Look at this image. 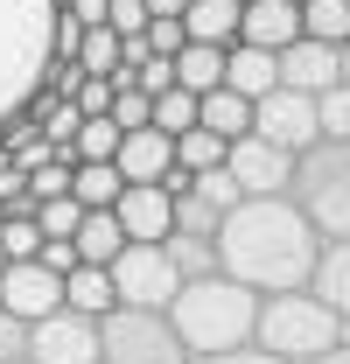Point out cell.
Returning <instances> with one entry per match:
<instances>
[{"label": "cell", "mask_w": 350, "mask_h": 364, "mask_svg": "<svg viewBox=\"0 0 350 364\" xmlns=\"http://www.w3.org/2000/svg\"><path fill=\"white\" fill-rule=\"evenodd\" d=\"M224 85L238 91V98H266V91L280 85V56L260 43H231L224 49Z\"/></svg>", "instance_id": "16"}, {"label": "cell", "mask_w": 350, "mask_h": 364, "mask_svg": "<svg viewBox=\"0 0 350 364\" xmlns=\"http://www.w3.org/2000/svg\"><path fill=\"white\" fill-rule=\"evenodd\" d=\"M120 189H127V176H120L112 161H70V196H78L85 210H112Z\"/></svg>", "instance_id": "22"}, {"label": "cell", "mask_w": 350, "mask_h": 364, "mask_svg": "<svg viewBox=\"0 0 350 364\" xmlns=\"http://www.w3.org/2000/svg\"><path fill=\"white\" fill-rule=\"evenodd\" d=\"M147 119L161 127V134H182V127H196V91H182V85H169V91H154L147 98Z\"/></svg>", "instance_id": "28"}, {"label": "cell", "mask_w": 350, "mask_h": 364, "mask_svg": "<svg viewBox=\"0 0 350 364\" xmlns=\"http://www.w3.org/2000/svg\"><path fill=\"white\" fill-rule=\"evenodd\" d=\"M120 43H127V36H112L105 21H91L85 43H78V70H98V77H112V70H120Z\"/></svg>", "instance_id": "29"}, {"label": "cell", "mask_w": 350, "mask_h": 364, "mask_svg": "<svg viewBox=\"0 0 350 364\" xmlns=\"http://www.w3.org/2000/svg\"><path fill=\"white\" fill-rule=\"evenodd\" d=\"M28 218H36V231H43V238H70V231H78V218H85V203L63 189V196H43Z\"/></svg>", "instance_id": "30"}, {"label": "cell", "mask_w": 350, "mask_h": 364, "mask_svg": "<svg viewBox=\"0 0 350 364\" xmlns=\"http://www.w3.org/2000/svg\"><path fill=\"white\" fill-rule=\"evenodd\" d=\"M56 7H63V14H70V21H105V0H56Z\"/></svg>", "instance_id": "39"}, {"label": "cell", "mask_w": 350, "mask_h": 364, "mask_svg": "<svg viewBox=\"0 0 350 364\" xmlns=\"http://www.w3.org/2000/svg\"><path fill=\"white\" fill-rule=\"evenodd\" d=\"M56 0H0V127L21 119L56 63Z\"/></svg>", "instance_id": "3"}, {"label": "cell", "mask_w": 350, "mask_h": 364, "mask_svg": "<svg viewBox=\"0 0 350 364\" xmlns=\"http://www.w3.org/2000/svg\"><path fill=\"white\" fill-rule=\"evenodd\" d=\"M0 267H7V245H0Z\"/></svg>", "instance_id": "43"}, {"label": "cell", "mask_w": 350, "mask_h": 364, "mask_svg": "<svg viewBox=\"0 0 350 364\" xmlns=\"http://www.w3.org/2000/svg\"><path fill=\"white\" fill-rule=\"evenodd\" d=\"M112 168L127 182H169V168H175V140L147 119V127H127L120 134V147H112Z\"/></svg>", "instance_id": "13"}, {"label": "cell", "mask_w": 350, "mask_h": 364, "mask_svg": "<svg viewBox=\"0 0 350 364\" xmlns=\"http://www.w3.org/2000/svg\"><path fill=\"white\" fill-rule=\"evenodd\" d=\"M182 36L189 43H238V0H189Z\"/></svg>", "instance_id": "21"}, {"label": "cell", "mask_w": 350, "mask_h": 364, "mask_svg": "<svg viewBox=\"0 0 350 364\" xmlns=\"http://www.w3.org/2000/svg\"><path fill=\"white\" fill-rule=\"evenodd\" d=\"M161 245H169V259L182 267V280H196V273L218 267V231H169Z\"/></svg>", "instance_id": "24"}, {"label": "cell", "mask_w": 350, "mask_h": 364, "mask_svg": "<svg viewBox=\"0 0 350 364\" xmlns=\"http://www.w3.org/2000/svg\"><path fill=\"white\" fill-rule=\"evenodd\" d=\"M238 7H245V0H238Z\"/></svg>", "instance_id": "47"}, {"label": "cell", "mask_w": 350, "mask_h": 364, "mask_svg": "<svg viewBox=\"0 0 350 364\" xmlns=\"http://www.w3.org/2000/svg\"><path fill=\"white\" fill-rule=\"evenodd\" d=\"M287 196L308 210V225L322 238H350V140H315L295 154Z\"/></svg>", "instance_id": "5"}, {"label": "cell", "mask_w": 350, "mask_h": 364, "mask_svg": "<svg viewBox=\"0 0 350 364\" xmlns=\"http://www.w3.org/2000/svg\"><path fill=\"white\" fill-rule=\"evenodd\" d=\"M14 364H36V358H14Z\"/></svg>", "instance_id": "44"}, {"label": "cell", "mask_w": 350, "mask_h": 364, "mask_svg": "<svg viewBox=\"0 0 350 364\" xmlns=\"http://www.w3.org/2000/svg\"><path fill=\"white\" fill-rule=\"evenodd\" d=\"M98 364H189L169 309H105L98 316Z\"/></svg>", "instance_id": "6"}, {"label": "cell", "mask_w": 350, "mask_h": 364, "mask_svg": "<svg viewBox=\"0 0 350 364\" xmlns=\"http://www.w3.org/2000/svg\"><path fill=\"white\" fill-rule=\"evenodd\" d=\"M0 309H14L21 322L63 309V273L43 267V259H7V267H0Z\"/></svg>", "instance_id": "11"}, {"label": "cell", "mask_w": 350, "mask_h": 364, "mask_svg": "<svg viewBox=\"0 0 350 364\" xmlns=\"http://www.w3.org/2000/svg\"><path fill=\"white\" fill-rule=\"evenodd\" d=\"M224 147H231V140L211 134V127H182V134H175V168L203 176V168H218V161H224Z\"/></svg>", "instance_id": "25"}, {"label": "cell", "mask_w": 350, "mask_h": 364, "mask_svg": "<svg viewBox=\"0 0 350 364\" xmlns=\"http://www.w3.org/2000/svg\"><path fill=\"white\" fill-rule=\"evenodd\" d=\"M295 7H302V0H295Z\"/></svg>", "instance_id": "46"}, {"label": "cell", "mask_w": 350, "mask_h": 364, "mask_svg": "<svg viewBox=\"0 0 350 364\" xmlns=\"http://www.w3.org/2000/svg\"><path fill=\"white\" fill-rule=\"evenodd\" d=\"M189 0H147V14H182Z\"/></svg>", "instance_id": "41"}, {"label": "cell", "mask_w": 350, "mask_h": 364, "mask_svg": "<svg viewBox=\"0 0 350 364\" xmlns=\"http://www.w3.org/2000/svg\"><path fill=\"white\" fill-rule=\"evenodd\" d=\"M308 287L336 309V316H350V238H322V252H315V273H308Z\"/></svg>", "instance_id": "18"}, {"label": "cell", "mask_w": 350, "mask_h": 364, "mask_svg": "<svg viewBox=\"0 0 350 364\" xmlns=\"http://www.w3.org/2000/svg\"><path fill=\"white\" fill-rule=\"evenodd\" d=\"M0 218H7V203H0Z\"/></svg>", "instance_id": "45"}, {"label": "cell", "mask_w": 350, "mask_h": 364, "mask_svg": "<svg viewBox=\"0 0 350 364\" xmlns=\"http://www.w3.org/2000/svg\"><path fill=\"white\" fill-rule=\"evenodd\" d=\"M302 36V7L295 0H245L238 7V43H260V49H280Z\"/></svg>", "instance_id": "15"}, {"label": "cell", "mask_w": 350, "mask_h": 364, "mask_svg": "<svg viewBox=\"0 0 350 364\" xmlns=\"http://www.w3.org/2000/svg\"><path fill=\"white\" fill-rule=\"evenodd\" d=\"M112 218H120L127 238L161 245V238L175 231V189H161V182H127V189L112 196Z\"/></svg>", "instance_id": "12"}, {"label": "cell", "mask_w": 350, "mask_h": 364, "mask_svg": "<svg viewBox=\"0 0 350 364\" xmlns=\"http://www.w3.org/2000/svg\"><path fill=\"white\" fill-rule=\"evenodd\" d=\"M253 134L273 140V147H287V154L315 147V140H322V127H315V91L273 85L266 98H253Z\"/></svg>", "instance_id": "8"}, {"label": "cell", "mask_w": 350, "mask_h": 364, "mask_svg": "<svg viewBox=\"0 0 350 364\" xmlns=\"http://www.w3.org/2000/svg\"><path fill=\"white\" fill-rule=\"evenodd\" d=\"M273 56H280V85L287 91H329L336 77H344L336 43H315V36H295V43H280Z\"/></svg>", "instance_id": "14"}, {"label": "cell", "mask_w": 350, "mask_h": 364, "mask_svg": "<svg viewBox=\"0 0 350 364\" xmlns=\"http://www.w3.org/2000/svg\"><path fill=\"white\" fill-rule=\"evenodd\" d=\"M70 245H78V259H98V267H105V259L127 245V231H120V218H112V210H85V218H78V231H70Z\"/></svg>", "instance_id": "23"}, {"label": "cell", "mask_w": 350, "mask_h": 364, "mask_svg": "<svg viewBox=\"0 0 350 364\" xmlns=\"http://www.w3.org/2000/svg\"><path fill=\"white\" fill-rule=\"evenodd\" d=\"M253 343L273 350V358H287V364H308V358H322L329 343H344V316L315 287H273V294H260Z\"/></svg>", "instance_id": "4"}, {"label": "cell", "mask_w": 350, "mask_h": 364, "mask_svg": "<svg viewBox=\"0 0 350 364\" xmlns=\"http://www.w3.org/2000/svg\"><path fill=\"white\" fill-rule=\"evenodd\" d=\"M28 358L36 364H98V316L49 309L28 322Z\"/></svg>", "instance_id": "10"}, {"label": "cell", "mask_w": 350, "mask_h": 364, "mask_svg": "<svg viewBox=\"0 0 350 364\" xmlns=\"http://www.w3.org/2000/svg\"><path fill=\"white\" fill-rule=\"evenodd\" d=\"M63 309H78V316H105V309H120V294H112V267L78 259V267L63 273Z\"/></svg>", "instance_id": "17"}, {"label": "cell", "mask_w": 350, "mask_h": 364, "mask_svg": "<svg viewBox=\"0 0 350 364\" xmlns=\"http://www.w3.org/2000/svg\"><path fill=\"white\" fill-rule=\"evenodd\" d=\"M0 245H7V259H36V245H43V231L28 210H7L0 218Z\"/></svg>", "instance_id": "32"}, {"label": "cell", "mask_w": 350, "mask_h": 364, "mask_svg": "<svg viewBox=\"0 0 350 364\" xmlns=\"http://www.w3.org/2000/svg\"><path fill=\"white\" fill-rule=\"evenodd\" d=\"M196 127H211V134H224V140L253 134V98H238L231 85L203 91V98H196Z\"/></svg>", "instance_id": "20"}, {"label": "cell", "mask_w": 350, "mask_h": 364, "mask_svg": "<svg viewBox=\"0 0 350 364\" xmlns=\"http://www.w3.org/2000/svg\"><path fill=\"white\" fill-rule=\"evenodd\" d=\"M302 36H315V43H350V0H302Z\"/></svg>", "instance_id": "26"}, {"label": "cell", "mask_w": 350, "mask_h": 364, "mask_svg": "<svg viewBox=\"0 0 350 364\" xmlns=\"http://www.w3.org/2000/svg\"><path fill=\"white\" fill-rule=\"evenodd\" d=\"M189 364H287V358H273L260 343H238V350H211V358H189Z\"/></svg>", "instance_id": "37"}, {"label": "cell", "mask_w": 350, "mask_h": 364, "mask_svg": "<svg viewBox=\"0 0 350 364\" xmlns=\"http://www.w3.org/2000/svg\"><path fill=\"white\" fill-rule=\"evenodd\" d=\"M112 147H120V127L105 112H85L78 134H70V161H112Z\"/></svg>", "instance_id": "27"}, {"label": "cell", "mask_w": 350, "mask_h": 364, "mask_svg": "<svg viewBox=\"0 0 350 364\" xmlns=\"http://www.w3.org/2000/svg\"><path fill=\"white\" fill-rule=\"evenodd\" d=\"M105 267H112V294H120L127 309H169L175 287H182V267L169 259V245H140V238H127Z\"/></svg>", "instance_id": "7"}, {"label": "cell", "mask_w": 350, "mask_h": 364, "mask_svg": "<svg viewBox=\"0 0 350 364\" xmlns=\"http://www.w3.org/2000/svg\"><path fill=\"white\" fill-rule=\"evenodd\" d=\"M224 49H231V43H182V49H175V85L196 91V98L218 91L224 85Z\"/></svg>", "instance_id": "19"}, {"label": "cell", "mask_w": 350, "mask_h": 364, "mask_svg": "<svg viewBox=\"0 0 350 364\" xmlns=\"http://www.w3.org/2000/svg\"><path fill=\"white\" fill-rule=\"evenodd\" d=\"M36 259L56 267V273H70V267H78V245H70V238H43V245H36Z\"/></svg>", "instance_id": "38"}, {"label": "cell", "mask_w": 350, "mask_h": 364, "mask_svg": "<svg viewBox=\"0 0 350 364\" xmlns=\"http://www.w3.org/2000/svg\"><path fill=\"white\" fill-rule=\"evenodd\" d=\"M336 63H344V85H350V43H336Z\"/></svg>", "instance_id": "42"}, {"label": "cell", "mask_w": 350, "mask_h": 364, "mask_svg": "<svg viewBox=\"0 0 350 364\" xmlns=\"http://www.w3.org/2000/svg\"><path fill=\"white\" fill-rule=\"evenodd\" d=\"M169 322H175V336H182V350H189V358L238 350V343H253L260 294H253L245 280H231L224 267H211V273H196V280H182V287H175Z\"/></svg>", "instance_id": "2"}, {"label": "cell", "mask_w": 350, "mask_h": 364, "mask_svg": "<svg viewBox=\"0 0 350 364\" xmlns=\"http://www.w3.org/2000/svg\"><path fill=\"white\" fill-rule=\"evenodd\" d=\"M224 176L238 182V196H287L295 154L273 147V140H260V134H238L231 147H224Z\"/></svg>", "instance_id": "9"}, {"label": "cell", "mask_w": 350, "mask_h": 364, "mask_svg": "<svg viewBox=\"0 0 350 364\" xmlns=\"http://www.w3.org/2000/svg\"><path fill=\"white\" fill-rule=\"evenodd\" d=\"M315 252H322V231L308 225L295 196H238L218 218V267L231 280H245L253 294L308 287Z\"/></svg>", "instance_id": "1"}, {"label": "cell", "mask_w": 350, "mask_h": 364, "mask_svg": "<svg viewBox=\"0 0 350 364\" xmlns=\"http://www.w3.org/2000/svg\"><path fill=\"white\" fill-rule=\"evenodd\" d=\"M70 98H78V112H105V105H112V77H98V70H78Z\"/></svg>", "instance_id": "34"}, {"label": "cell", "mask_w": 350, "mask_h": 364, "mask_svg": "<svg viewBox=\"0 0 350 364\" xmlns=\"http://www.w3.org/2000/svg\"><path fill=\"white\" fill-rule=\"evenodd\" d=\"M218 218H224V210H211L196 189H182V196H175V231H218Z\"/></svg>", "instance_id": "33"}, {"label": "cell", "mask_w": 350, "mask_h": 364, "mask_svg": "<svg viewBox=\"0 0 350 364\" xmlns=\"http://www.w3.org/2000/svg\"><path fill=\"white\" fill-rule=\"evenodd\" d=\"M105 28L112 36H140L147 28V0H105Z\"/></svg>", "instance_id": "35"}, {"label": "cell", "mask_w": 350, "mask_h": 364, "mask_svg": "<svg viewBox=\"0 0 350 364\" xmlns=\"http://www.w3.org/2000/svg\"><path fill=\"white\" fill-rule=\"evenodd\" d=\"M28 358V322L14 316V309H0V364Z\"/></svg>", "instance_id": "36"}, {"label": "cell", "mask_w": 350, "mask_h": 364, "mask_svg": "<svg viewBox=\"0 0 350 364\" xmlns=\"http://www.w3.org/2000/svg\"><path fill=\"white\" fill-rule=\"evenodd\" d=\"M308 364H350V343H329L322 358H308Z\"/></svg>", "instance_id": "40"}, {"label": "cell", "mask_w": 350, "mask_h": 364, "mask_svg": "<svg viewBox=\"0 0 350 364\" xmlns=\"http://www.w3.org/2000/svg\"><path fill=\"white\" fill-rule=\"evenodd\" d=\"M315 127H322V140H350V85L344 77L329 91H315Z\"/></svg>", "instance_id": "31"}]
</instances>
